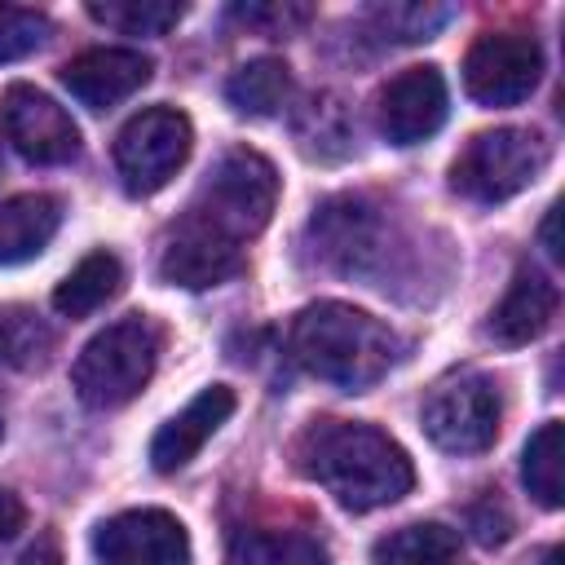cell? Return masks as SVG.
<instances>
[{
	"mask_svg": "<svg viewBox=\"0 0 565 565\" xmlns=\"http://www.w3.org/2000/svg\"><path fill=\"white\" fill-rule=\"evenodd\" d=\"M93 552L106 565H190V534L163 508H132L97 525Z\"/></svg>",
	"mask_w": 565,
	"mask_h": 565,
	"instance_id": "30bf717a",
	"label": "cell"
},
{
	"mask_svg": "<svg viewBox=\"0 0 565 565\" xmlns=\"http://www.w3.org/2000/svg\"><path fill=\"white\" fill-rule=\"evenodd\" d=\"M190 146H194V128L181 110L150 106L132 115L115 137V168H119L124 190L132 199L163 190L177 177V168L190 159Z\"/></svg>",
	"mask_w": 565,
	"mask_h": 565,
	"instance_id": "52a82bcc",
	"label": "cell"
},
{
	"mask_svg": "<svg viewBox=\"0 0 565 565\" xmlns=\"http://www.w3.org/2000/svg\"><path fill=\"white\" fill-rule=\"evenodd\" d=\"M296 468L318 481L340 508L371 512L397 503L415 486L411 455L380 428L353 419H313L296 446Z\"/></svg>",
	"mask_w": 565,
	"mask_h": 565,
	"instance_id": "7a4b0ae2",
	"label": "cell"
},
{
	"mask_svg": "<svg viewBox=\"0 0 565 565\" xmlns=\"http://www.w3.org/2000/svg\"><path fill=\"white\" fill-rule=\"evenodd\" d=\"M499 415H503V406H499L494 380L481 371H459V375L433 384V393L424 397L419 424L437 450L481 455L499 437Z\"/></svg>",
	"mask_w": 565,
	"mask_h": 565,
	"instance_id": "8992f818",
	"label": "cell"
},
{
	"mask_svg": "<svg viewBox=\"0 0 565 565\" xmlns=\"http://www.w3.org/2000/svg\"><path fill=\"white\" fill-rule=\"evenodd\" d=\"M543 49L525 31H486L463 57V88L481 106H516L539 88Z\"/></svg>",
	"mask_w": 565,
	"mask_h": 565,
	"instance_id": "ba28073f",
	"label": "cell"
},
{
	"mask_svg": "<svg viewBox=\"0 0 565 565\" xmlns=\"http://www.w3.org/2000/svg\"><path fill=\"white\" fill-rule=\"evenodd\" d=\"M49 18L40 9H22V4H0V66L18 62L26 53H35L49 40Z\"/></svg>",
	"mask_w": 565,
	"mask_h": 565,
	"instance_id": "d4e9b609",
	"label": "cell"
},
{
	"mask_svg": "<svg viewBox=\"0 0 565 565\" xmlns=\"http://www.w3.org/2000/svg\"><path fill=\"white\" fill-rule=\"evenodd\" d=\"M278 203V172L256 150H230L194 203L172 221L159 256V274L172 287H216L243 269V247L269 225Z\"/></svg>",
	"mask_w": 565,
	"mask_h": 565,
	"instance_id": "6da1fadb",
	"label": "cell"
},
{
	"mask_svg": "<svg viewBox=\"0 0 565 565\" xmlns=\"http://www.w3.org/2000/svg\"><path fill=\"white\" fill-rule=\"evenodd\" d=\"M313 234H318L322 260L344 269V274H362L371 260L384 256V247H380L384 221L362 199H331V203H322V212L313 216Z\"/></svg>",
	"mask_w": 565,
	"mask_h": 565,
	"instance_id": "4fadbf2b",
	"label": "cell"
},
{
	"mask_svg": "<svg viewBox=\"0 0 565 565\" xmlns=\"http://www.w3.org/2000/svg\"><path fill=\"white\" fill-rule=\"evenodd\" d=\"M230 415H234V388H225V384L203 388L190 406H181L154 433V441H150V468L154 472H181Z\"/></svg>",
	"mask_w": 565,
	"mask_h": 565,
	"instance_id": "5bb4252c",
	"label": "cell"
},
{
	"mask_svg": "<svg viewBox=\"0 0 565 565\" xmlns=\"http://www.w3.org/2000/svg\"><path fill=\"white\" fill-rule=\"evenodd\" d=\"M543 565H561V547H552V552H547V561H543Z\"/></svg>",
	"mask_w": 565,
	"mask_h": 565,
	"instance_id": "1f68e13d",
	"label": "cell"
},
{
	"mask_svg": "<svg viewBox=\"0 0 565 565\" xmlns=\"http://www.w3.org/2000/svg\"><path fill=\"white\" fill-rule=\"evenodd\" d=\"M119 282H124L119 256H110V252H88V256L57 282L53 309H57L62 318H88V313H97V309L119 291Z\"/></svg>",
	"mask_w": 565,
	"mask_h": 565,
	"instance_id": "ac0fdd59",
	"label": "cell"
},
{
	"mask_svg": "<svg viewBox=\"0 0 565 565\" xmlns=\"http://www.w3.org/2000/svg\"><path fill=\"white\" fill-rule=\"evenodd\" d=\"M225 97H230V106L243 110V115H256V119L278 115V110L287 106V97H291L287 62H278V57H252V62H243V66L225 79Z\"/></svg>",
	"mask_w": 565,
	"mask_h": 565,
	"instance_id": "d6986e66",
	"label": "cell"
},
{
	"mask_svg": "<svg viewBox=\"0 0 565 565\" xmlns=\"http://www.w3.org/2000/svg\"><path fill=\"white\" fill-rule=\"evenodd\" d=\"M463 516H468L472 539H477V543H486V547H499V543H508V534H512V516H508V508H503L494 494L472 499Z\"/></svg>",
	"mask_w": 565,
	"mask_h": 565,
	"instance_id": "4316f807",
	"label": "cell"
},
{
	"mask_svg": "<svg viewBox=\"0 0 565 565\" xmlns=\"http://www.w3.org/2000/svg\"><path fill=\"white\" fill-rule=\"evenodd\" d=\"M49 349H53V331L40 322V313L31 309H4L0 313V358L9 366H44L49 362Z\"/></svg>",
	"mask_w": 565,
	"mask_h": 565,
	"instance_id": "cb8c5ba5",
	"label": "cell"
},
{
	"mask_svg": "<svg viewBox=\"0 0 565 565\" xmlns=\"http://www.w3.org/2000/svg\"><path fill=\"white\" fill-rule=\"evenodd\" d=\"M287 349L309 375H318L344 393H362V388L380 384L393 371V362L402 358V340L393 327H384L380 318H371L353 305H340V300H318V305L300 309L291 322Z\"/></svg>",
	"mask_w": 565,
	"mask_h": 565,
	"instance_id": "3957f363",
	"label": "cell"
},
{
	"mask_svg": "<svg viewBox=\"0 0 565 565\" xmlns=\"http://www.w3.org/2000/svg\"><path fill=\"white\" fill-rule=\"evenodd\" d=\"M234 18L265 35H287L291 26L309 22V9L305 4H234Z\"/></svg>",
	"mask_w": 565,
	"mask_h": 565,
	"instance_id": "83f0119b",
	"label": "cell"
},
{
	"mask_svg": "<svg viewBox=\"0 0 565 565\" xmlns=\"http://www.w3.org/2000/svg\"><path fill=\"white\" fill-rule=\"evenodd\" d=\"M0 119H4V137L9 146L26 159V163H71L79 154V128L75 119L40 88L31 84H13L0 102Z\"/></svg>",
	"mask_w": 565,
	"mask_h": 565,
	"instance_id": "9c48e42d",
	"label": "cell"
},
{
	"mask_svg": "<svg viewBox=\"0 0 565 565\" xmlns=\"http://www.w3.org/2000/svg\"><path fill=\"white\" fill-rule=\"evenodd\" d=\"M150 57L137 49H84L62 66V88L88 110H110L150 84Z\"/></svg>",
	"mask_w": 565,
	"mask_h": 565,
	"instance_id": "7c38bea8",
	"label": "cell"
},
{
	"mask_svg": "<svg viewBox=\"0 0 565 565\" xmlns=\"http://www.w3.org/2000/svg\"><path fill=\"white\" fill-rule=\"evenodd\" d=\"M446 124V79L437 66H406L380 93V128L393 146H415Z\"/></svg>",
	"mask_w": 565,
	"mask_h": 565,
	"instance_id": "8fae6325",
	"label": "cell"
},
{
	"mask_svg": "<svg viewBox=\"0 0 565 565\" xmlns=\"http://www.w3.org/2000/svg\"><path fill=\"white\" fill-rule=\"evenodd\" d=\"M181 13L185 9L172 0H106V4L93 0L88 4V18H97L124 35H163L168 26L181 22Z\"/></svg>",
	"mask_w": 565,
	"mask_h": 565,
	"instance_id": "603a6c76",
	"label": "cell"
},
{
	"mask_svg": "<svg viewBox=\"0 0 565 565\" xmlns=\"http://www.w3.org/2000/svg\"><path fill=\"white\" fill-rule=\"evenodd\" d=\"M450 4H384V9H375V18H380V26L393 35V40H406V44H415V40H433L446 22H450Z\"/></svg>",
	"mask_w": 565,
	"mask_h": 565,
	"instance_id": "484cf974",
	"label": "cell"
},
{
	"mask_svg": "<svg viewBox=\"0 0 565 565\" xmlns=\"http://www.w3.org/2000/svg\"><path fill=\"white\" fill-rule=\"evenodd\" d=\"M543 168H547V141L534 128H490L459 150L450 168V185L472 203H503L525 185H534Z\"/></svg>",
	"mask_w": 565,
	"mask_h": 565,
	"instance_id": "5b68a950",
	"label": "cell"
},
{
	"mask_svg": "<svg viewBox=\"0 0 565 565\" xmlns=\"http://www.w3.org/2000/svg\"><path fill=\"white\" fill-rule=\"evenodd\" d=\"M0 437H4V424H0Z\"/></svg>",
	"mask_w": 565,
	"mask_h": 565,
	"instance_id": "d6a6232c",
	"label": "cell"
},
{
	"mask_svg": "<svg viewBox=\"0 0 565 565\" xmlns=\"http://www.w3.org/2000/svg\"><path fill=\"white\" fill-rule=\"evenodd\" d=\"M22 525H26V508H22V499H18L13 490H0V543L13 539Z\"/></svg>",
	"mask_w": 565,
	"mask_h": 565,
	"instance_id": "f1b7e54d",
	"label": "cell"
},
{
	"mask_svg": "<svg viewBox=\"0 0 565 565\" xmlns=\"http://www.w3.org/2000/svg\"><path fill=\"white\" fill-rule=\"evenodd\" d=\"M296 141H300V150L309 159H344L349 146H353L349 110L331 93L305 102V110L296 115Z\"/></svg>",
	"mask_w": 565,
	"mask_h": 565,
	"instance_id": "7402d4cb",
	"label": "cell"
},
{
	"mask_svg": "<svg viewBox=\"0 0 565 565\" xmlns=\"http://www.w3.org/2000/svg\"><path fill=\"white\" fill-rule=\"evenodd\" d=\"M18 565H62V556H57V539L44 534L35 547H26V552L18 556Z\"/></svg>",
	"mask_w": 565,
	"mask_h": 565,
	"instance_id": "f546056e",
	"label": "cell"
},
{
	"mask_svg": "<svg viewBox=\"0 0 565 565\" xmlns=\"http://www.w3.org/2000/svg\"><path fill=\"white\" fill-rule=\"evenodd\" d=\"M62 225V203L53 194H13L0 203V265H22L49 247Z\"/></svg>",
	"mask_w": 565,
	"mask_h": 565,
	"instance_id": "2e32d148",
	"label": "cell"
},
{
	"mask_svg": "<svg viewBox=\"0 0 565 565\" xmlns=\"http://www.w3.org/2000/svg\"><path fill=\"white\" fill-rule=\"evenodd\" d=\"M556 305H561L556 282H552L547 274L521 265V269L512 274V282H508L503 300L494 305V313H490V322H486V335H490L494 344H503V349L530 344V340H539V335L552 327Z\"/></svg>",
	"mask_w": 565,
	"mask_h": 565,
	"instance_id": "9a60e30c",
	"label": "cell"
},
{
	"mask_svg": "<svg viewBox=\"0 0 565 565\" xmlns=\"http://www.w3.org/2000/svg\"><path fill=\"white\" fill-rule=\"evenodd\" d=\"M459 556V534L441 521H415L375 543V565H450Z\"/></svg>",
	"mask_w": 565,
	"mask_h": 565,
	"instance_id": "ffe728a7",
	"label": "cell"
},
{
	"mask_svg": "<svg viewBox=\"0 0 565 565\" xmlns=\"http://www.w3.org/2000/svg\"><path fill=\"white\" fill-rule=\"evenodd\" d=\"M230 565H331V552L309 530L243 525L230 534Z\"/></svg>",
	"mask_w": 565,
	"mask_h": 565,
	"instance_id": "e0dca14e",
	"label": "cell"
},
{
	"mask_svg": "<svg viewBox=\"0 0 565 565\" xmlns=\"http://www.w3.org/2000/svg\"><path fill=\"white\" fill-rule=\"evenodd\" d=\"M565 459V424L561 419H547L530 441H525V455H521V481L525 490L543 503V508H561L565 503V481H561V463Z\"/></svg>",
	"mask_w": 565,
	"mask_h": 565,
	"instance_id": "44dd1931",
	"label": "cell"
},
{
	"mask_svg": "<svg viewBox=\"0 0 565 565\" xmlns=\"http://www.w3.org/2000/svg\"><path fill=\"white\" fill-rule=\"evenodd\" d=\"M556 212H561V207H547V216H543V247H547V256H552V260H561V243H556Z\"/></svg>",
	"mask_w": 565,
	"mask_h": 565,
	"instance_id": "4dcf8cb0",
	"label": "cell"
},
{
	"mask_svg": "<svg viewBox=\"0 0 565 565\" xmlns=\"http://www.w3.org/2000/svg\"><path fill=\"white\" fill-rule=\"evenodd\" d=\"M159 344H163V335L146 313H128V318L110 322L106 331H97L71 366V384H75L79 402L93 411H115V406L132 402L146 388V380L154 375Z\"/></svg>",
	"mask_w": 565,
	"mask_h": 565,
	"instance_id": "277c9868",
	"label": "cell"
}]
</instances>
